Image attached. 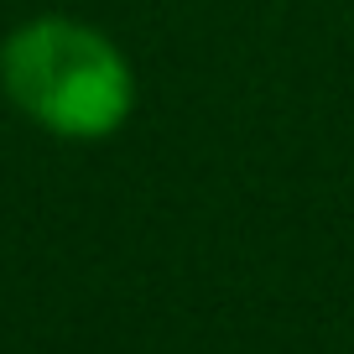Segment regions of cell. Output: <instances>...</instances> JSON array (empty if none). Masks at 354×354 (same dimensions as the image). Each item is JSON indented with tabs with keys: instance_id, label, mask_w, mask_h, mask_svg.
Masks as SVG:
<instances>
[{
	"instance_id": "1",
	"label": "cell",
	"mask_w": 354,
	"mask_h": 354,
	"mask_svg": "<svg viewBox=\"0 0 354 354\" xmlns=\"http://www.w3.org/2000/svg\"><path fill=\"white\" fill-rule=\"evenodd\" d=\"M0 94L57 141H104L136 110V73L115 37L47 11L6 32Z\"/></svg>"
}]
</instances>
